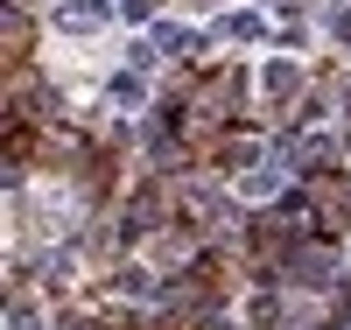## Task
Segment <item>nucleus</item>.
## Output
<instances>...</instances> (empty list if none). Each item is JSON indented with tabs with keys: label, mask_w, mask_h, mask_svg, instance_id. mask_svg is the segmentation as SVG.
I'll use <instances>...</instances> for the list:
<instances>
[{
	"label": "nucleus",
	"mask_w": 351,
	"mask_h": 330,
	"mask_svg": "<svg viewBox=\"0 0 351 330\" xmlns=\"http://www.w3.org/2000/svg\"><path fill=\"white\" fill-rule=\"evenodd\" d=\"M225 36H232V43H253V36H260V14H253V8L225 14Z\"/></svg>",
	"instance_id": "39448f33"
},
{
	"label": "nucleus",
	"mask_w": 351,
	"mask_h": 330,
	"mask_svg": "<svg viewBox=\"0 0 351 330\" xmlns=\"http://www.w3.org/2000/svg\"><path fill=\"white\" fill-rule=\"evenodd\" d=\"M106 92H112V99H120V106H141V99H148V84H141V78L127 71V78H112V84H106Z\"/></svg>",
	"instance_id": "423d86ee"
},
{
	"label": "nucleus",
	"mask_w": 351,
	"mask_h": 330,
	"mask_svg": "<svg viewBox=\"0 0 351 330\" xmlns=\"http://www.w3.org/2000/svg\"><path fill=\"white\" fill-rule=\"evenodd\" d=\"M260 84H267L274 99H288V92L302 84V71H295V64H260Z\"/></svg>",
	"instance_id": "20e7f679"
},
{
	"label": "nucleus",
	"mask_w": 351,
	"mask_h": 330,
	"mask_svg": "<svg viewBox=\"0 0 351 330\" xmlns=\"http://www.w3.org/2000/svg\"><path fill=\"white\" fill-rule=\"evenodd\" d=\"M8 330H43V309H28V303H14V309H8Z\"/></svg>",
	"instance_id": "0eeeda50"
},
{
	"label": "nucleus",
	"mask_w": 351,
	"mask_h": 330,
	"mask_svg": "<svg viewBox=\"0 0 351 330\" xmlns=\"http://www.w3.org/2000/svg\"><path fill=\"white\" fill-rule=\"evenodd\" d=\"M274 190H281V169H274V162H253V169L239 176V197H260V204H267Z\"/></svg>",
	"instance_id": "7ed1b4c3"
},
{
	"label": "nucleus",
	"mask_w": 351,
	"mask_h": 330,
	"mask_svg": "<svg viewBox=\"0 0 351 330\" xmlns=\"http://www.w3.org/2000/svg\"><path fill=\"white\" fill-rule=\"evenodd\" d=\"M120 14H127V21H141V28H148V21H155V0H120Z\"/></svg>",
	"instance_id": "6e6552de"
},
{
	"label": "nucleus",
	"mask_w": 351,
	"mask_h": 330,
	"mask_svg": "<svg viewBox=\"0 0 351 330\" xmlns=\"http://www.w3.org/2000/svg\"><path fill=\"white\" fill-rule=\"evenodd\" d=\"M288 274H295V288H330L337 260H330V253H295V267H288Z\"/></svg>",
	"instance_id": "f03ea898"
},
{
	"label": "nucleus",
	"mask_w": 351,
	"mask_h": 330,
	"mask_svg": "<svg viewBox=\"0 0 351 330\" xmlns=\"http://www.w3.org/2000/svg\"><path fill=\"white\" fill-rule=\"evenodd\" d=\"M106 0H71V8H56V28H64V36H99L106 28Z\"/></svg>",
	"instance_id": "f257e3e1"
}]
</instances>
